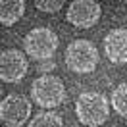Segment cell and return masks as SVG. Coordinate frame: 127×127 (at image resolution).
I'll use <instances>...</instances> for the list:
<instances>
[{
  "mask_svg": "<svg viewBox=\"0 0 127 127\" xmlns=\"http://www.w3.org/2000/svg\"><path fill=\"white\" fill-rule=\"evenodd\" d=\"M33 4L42 14H58L64 8L65 0H33Z\"/></svg>",
  "mask_w": 127,
  "mask_h": 127,
  "instance_id": "7c38bea8",
  "label": "cell"
},
{
  "mask_svg": "<svg viewBox=\"0 0 127 127\" xmlns=\"http://www.w3.org/2000/svg\"><path fill=\"white\" fill-rule=\"evenodd\" d=\"M75 116L83 125L100 127L110 118V104L102 93H95V91L81 93L75 100Z\"/></svg>",
  "mask_w": 127,
  "mask_h": 127,
  "instance_id": "6da1fadb",
  "label": "cell"
},
{
  "mask_svg": "<svg viewBox=\"0 0 127 127\" xmlns=\"http://www.w3.org/2000/svg\"><path fill=\"white\" fill-rule=\"evenodd\" d=\"M112 106L121 118H127V83H121L112 93Z\"/></svg>",
  "mask_w": 127,
  "mask_h": 127,
  "instance_id": "8fae6325",
  "label": "cell"
},
{
  "mask_svg": "<svg viewBox=\"0 0 127 127\" xmlns=\"http://www.w3.org/2000/svg\"><path fill=\"white\" fill-rule=\"evenodd\" d=\"M27 127H64V121L54 112H39Z\"/></svg>",
  "mask_w": 127,
  "mask_h": 127,
  "instance_id": "30bf717a",
  "label": "cell"
},
{
  "mask_svg": "<svg viewBox=\"0 0 127 127\" xmlns=\"http://www.w3.org/2000/svg\"><path fill=\"white\" fill-rule=\"evenodd\" d=\"M104 54L112 64H127V29H112L104 37Z\"/></svg>",
  "mask_w": 127,
  "mask_h": 127,
  "instance_id": "ba28073f",
  "label": "cell"
},
{
  "mask_svg": "<svg viewBox=\"0 0 127 127\" xmlns=\"http://www.w3.org/2000/svg\"><path fill=\"white\" fill-rule=\"evenodd\" d=\"M65 65L73 73H93L98 65V50L87 39H77L65 48Z\"/></svg>",
  "mask_w": 127,
  "mask_h": 127,
  "instance_id": "3957f363",
  "label": "cell"
},
{
  "mask_svg": "<svg viewBox=\"0 0 127 127\" xmlns=\"http://www.w3.org/2000/svg\"><path fill=\"white\" fill-rule=\"evenodd\" d=\"M23 50L33 60H50L58 50V35L48 27H37L25 35Z\"/></svg>",
  "mask_w": 127,
  "mask_h": 127,
  "instance_id": "277c9868",
  "label": "cell"
},
{
  "mask_svg": "<svg viewBox=\"0 0 127 127\" xmlns=\"http://www.w3.org/2000/svg\"><path fill=\"white\" fill-rule=\"evenodd\" d=\"M29 62L21 50L8 48L0 54V79L4 83H17L27 75Z\"/></svg>",
  "mask_w": 127,
  "mask_h": 127,
  "instance_id": "52a82bcc",
  "label": "cell"
},
{
  "mask_svg": "<svg viewBox=\"0 0 127 127\" xmlns=\"http://www.w3.org/2000/svg\"><path fill=\"white\" fill-rule=\"evenodd\" d=\"M25 14V0H0V21L4 27H12Z\"/></svg>",
  "mask_w": 127,
  "mask_h": 127,
  "instance_id": "9c48e42d",
  "label": "cell"
},
{
  "mask_svg": "<svg viewBox=\"0 0 127 127\" xmlns=\"http://www.w3.org/2000/svg\"><path fill=\"white\" fill-rule=\"evenodd\" d=\"M102 8L96 0H73L67 6L65 19L77 29H89L98 23Z\"/></svg>",
  "mask_w": 127,
  "mask_h": 127,
  "instance_id": "8992f818",
  "label": "cell"
},
{
  "mask_svg": "<svg viewBox=\"0 0 127 127\" xmlns=\"http://www.w3.org/2000/svg\"><path fill=\"white\" fill-rule=\"evenodd\" d=\"M39 69H42V73H44V71H48V69H52V64H46V65H40Z\"/></svg>",
  "mask_w": 127,
  "mask_h": 127,
  "instance_id": "4fadbf2b",
  "label": "cell"
},
{
  "mask_svg": "<svg viewBox=\"0 0 127 127\" xmlns=\"http://www.w3.org/2000/svg\"><path fill=\"white\" fill-rule=\"evenodd\" d=\"M65 85L58 75L42 73L31 85V98L40 108H56L65 102Z\"/></svg>",
  "mask_w": 127,
  "mask_h": 127,
  "instance_id": "7a4b0ae2",
  "label": "cell"
},
{
  "mask_svg": "<svg viewBox=\"0 0 127 127\" xmlns=\"http://www.w3.org/2000/svg\"><path fill=\"white\" fill-rule=\"evenodd\" d=\"M123 2H125V4H127V0H123Z\"/></svg>",
  "mask_w": 127,
  "mask_h": 127,
  "instance_id": "5bb4252c",
  "label": "cell"
},
{
  "mask_svg": "<svg viewBox=\"0 0 127 127\" xmlns=\"http://www.w3.org/2000/svg\"><path fill=\"white\" fill-rule=\"evenodd\" d=\"M31 100L23 95H10L0 102V119L6 127H23L31 118Z\"/></svg>",
  "mask_w": 127,
  "mask_h": 127,
  "instance_id": "5b68a950",
  "label": "cell"
}]
</instances>
